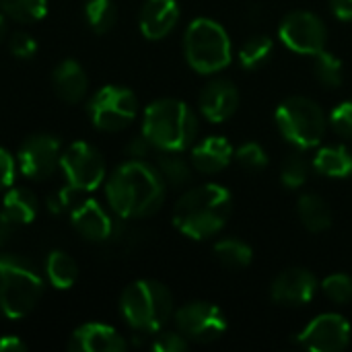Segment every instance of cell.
<instances>
[{"label": "cell", "mask_w": 352, "mask_h": 352, "mask_svg": "<svg viewBox=\"0 0 352 352\" xmlns=\"http://www.w3.org/2000/svg\"><path fill=\"white\" fill-rule=\"evenodd\" d=\"M274 52V43L268 35H254L245 39L239 47V62L245 70L262 68Z\"/></svg>", "instance_id": "83f0119b"}, {"label": "cell", "mask_w": 352, "mask_h": 352, "mask_svg": "<svg viewBox=\"0 0 352 352\" xmlns=\"http://www.w3.org/2000/svg\"><path fill=\"white\" fill-rule=\"evenodd\" d=\"M91 124L103 132L126 130L138 116V99L126 87H101L87 103Z\"/></svg>", "instance_id": "ba28073f"}, {"label": "cell", "mask_w": 352, "mask_h": 352, "mask_svg": "<svg viewBox=\"0 0 352 352\" xmlns=\"http://www.w3.org/2000/svg\"><path fill=\"white\" fill-rule=\"evenodd\" d=\"M233 157H235V151L227 138L208 136L192 148L190 161L196 171L214 175V173H221L223 169H227L229 163L233 161Z\"/></svg>", "instance_id": "d6986e66"}, {"label": "cell", "mask_w": 352, "mask_h": 352, "mask_svg": "<svg viewBox=\"0 0 352 352\" xmlns=\"http://www.w3.org/2000/svg\"><path fill=\"white\" fill-rule=\"evenodd\" d=\"M314 169L324 177H349L352 175V153L344 144L322 146L314 157Z\"/></svg>", "instance_id": "7402d4cb"}, {"label": "cell", "mask_w": 352, "mask_h": 352, "mask_svg": "<svg viewBox=\"0 0 352 352\" xmlns=\"http://www.w3.org/2000/svg\"><path fill=\"white\" fill-rule=\"evenodd\" d=\"M177 332L184 334L190 342L208 344L219 340L227 332V318L225 314L206 301H192L179 307L175 314Z\"/></svg>", "instance_id": "8fae6325"}, {"label": "cell", "mask_w": 352, "mask_h": 352, "mask_svg": "<svg viewBox=\"0 0 352 352\" xmlns=\"http://www.w3.org/2000/svg\"><path fill=\"white\" fill-rule=\"evenodd\" d=\"M297 342L314 352L344 351L351 344V324L340 314H322L297 334Z\"/></svg>", "instance_id": "4fadbf2b"}, {"label": "cell", "mask_w": 352, "mask_h": 352, "mask_svg": "<svg viewBox=\"0 0 352 352\" xmlns=\"http://www.w3.org/2000/svg\"><path fill=\"white\" fill-rule=\"evenodd\" d=\"M52 87L64 103H80L87 95L89 78L76 60H62L52 72Z\"/></svg>", "instance_id": "ffe728a7"}, {"label": "cell", "mask_w": 352, "mask_h": 352, "mask_svg": "<svg viewBox=\"0 0 352 352\" xmlns=\"http://www.w3.org/2000/svg\"><path fill=\"white\" fill-rule=\"evenodd\" d=\"M322 291L332 303L349 305L352 303V276L344 272L330 274L322 280Z\"/></svg>", "instance_id": "1f68e13d"}, {"label": "cell", "mask_w": 352, "mask_h": 352, "mask_svg": "<svg viewBox=\"0 0 352 352\" xmlns=\"http://www.w3.org/2000/svg\"><path fill=\"white\" fill-rule=\"evenodd\" d=\"M314 74L316 78L328 87V89H338L344 82V66L342 60L328 50H322L320 54L314 56Z\"/></svg>", "instance_id": "f1b7e54d"}, {"label": "cell", "mask_w": 352, "mask_h": 352, "mask_svg": "<svg viewBox=\"0 0 352 352\" xmlns=\"http://www.w3.org/2000/svg\"><path fill=\"white\" fill-rule=\"evenodd\" d=\"M274 120L283 138L299 151L318 146L328 128L324 109L314 99L303 95L287 97L276 107Z\"/></svg>", "instance_id": "52a82bcc"}, {"label": "cell", "mask_w": 352, "mask_h": 352, "mask_svg": "<svg viewBox=\"0 0 352 352\" xmlns=\"http://www.w3.org/2000/svg\"><path fill=\"white\" fill-rule=\"evenodd\" d=\"M188 64L200 74H214L231 64L233 47L227 29L214 19L200 16L190 23L184 35Z\"/></svg>", "instance_id": "8992f818"}, {"label": "cell", "mask_w": 352, "mask_h": 352, "mask_svg": "<svg viewBox=\"0 0 352 352\" xmlns=\"http://www.w3.org/2000/svg\"><path fill=\"white\" fill-rule=\"evenodd\" d=\"M37 198L33 192L25 190V188H10L4 198H2V208L0 212L16 227L29 225L35 221L37 217Z\"/></svg>", "instance_id": "44dd1931"}, {"label": "cell", "mask_w": 352, "mask_h": 352, "mask_svg": "<svg viewBox=\"0 0 352 352\" xmlns=\"http://www.w3.org/2000/svg\"><path fill=\"white\" fill-rule=\"evenodd\" d=\"M190 340L179 332H157L151 349L155 352H184L188 351Z\"/></svg>", "instance_id": "d590c367"}, {"label": "cell", "mask_w": 352, "mask_h": 352, "mask_svg": "<svg viewBox=\"0 0 352 352\" xmlns=\"http://www.w3.org/2000/svg\"><path fill=\"white\" fill-rule=\"evenodd\" d=\"M8 52L16 60H31L37 54V41L33 35H29L25 31H14L8 37Z\"/></svg>", "instance_id": "836d02e7"}, {"label": "cell", "mask_w": 352, "mask_h": 352, "mask_svg": "<svg viewBox=\"0 0 352 352\" xmlns=\"http://www.w3.org/2000/svg\"><path fill=\"white\" fill-rule=\"evenodd\" d=\"M301 225L309 233H324L332 227V212L326 200L318 194H303L297 204Z\"/></svg>", "instance_id": "603a6c76"}, {"label": "cell", "mask_w": 352, "mask_h": 352, "mask_svg": "<svg viewBox=\"0 0 352 352\" xmlns=\"http://www.w3.org/2000/svg\"><path fill=\"white\" fill-rule=\"evenodd\" d=\"M214 258L231 270H243L252 264L254 250L241 239L227 237L214 243Z\"/></svg>", "instance_id": "484cf974"}, {"label": "cell", "mask_w": 352, "mask_h": 352, "mask_svg": "<svg viewBox=\"0 0 352 352\" xmlns=\"http://www.w3.org/2000/svg\"><path fill=\"white\" fill-rule=\"evenodd\" d=\"M6 35H8V27H6V19H4V14H0V43L6 39Z\"/></svg>", "instance_id": "b9f144b4"}, {"label": "cell", "mask_w": 352, "mask_h": 352, "mask_svg": "<svg viewBox=\"0 0 352 352\" xmlns=\"http://www.w3.org/2000/svg\"><path fill=\"white\" fill-rule=\"evenodd\" d=\"M0 10L16 23H35L45 16L47 0H0Z\"/></svg>", "instance_id": "f546056e"}, {"label": "cell", "mask_w": 352, "mask_h": 352, "mask_svg": "<svg viewBox=\"0 0 352 352\" xmlns=\"http://www.w3.org/2000/svg\"><path fill=\"white\" fill-rule=\"evenodd\" d=\"M330 8L336 19L352 21V0H330Z\"/></svg>", "instance_id": "f35d334b"}, {"label": "cell", "mask_w": 352, "mask_h": 352, "mask_svg": "<svg viewBox=\"0 0 352 352\" xmlns=\"http://www.w3.org/2000/svg\"><path fill=\"white\" fill-rule=\"evenodd\" d=\"M60 169L68 186L78 192H93L105 182L103 155L89 142H72L62 153Z\"/></svg>", "instance_id": "9c48e42d"}, {"label": "cell", "mask_w": 352, "mask_h": 352, "mask_svg": "<svg viewBox=\"0 0 352 352\" xmlns=\"http://www.w3.org/2000/svg\"><path fill=\"white\" fill-rule=\"evenodd\" d=\"M16 231V225H12L2 212H0V248L10 239V235Z\"/></svg>", "instance_id": "60d3db41"}, {"label": "cell", "mask_w": 352, "mask_h": 352, "mask_svg": "<svg viewBox=\"0 0 352 352\" xmlns=\"http://www.w3.org/2000/svg\"><path fill=\"white\" fill-rule=\"evenodd\" d=\"M72 227L87 239L95 243L111 241L120 233V225L113 217L93 198H78V202L70 210Z\"/></svg>", "instance_id": "5bb4252c"}, {"label": "cell", "mask_w": 352, "mask_h": 352, "mask_svg": "<svg viewBox=\"0 0 352 352\" xmlns=\"http://www.w3.org/2000/svg\"><path fill=\"white\" fill-rule=\"evenodd\" d=\"M179 21V6L175 0H144L138 16L140 33L151 39L159 41L167 37Z\"/></svg>", "instance_id": "ac0fdd59"}, {"label": "cell", "mask_w": 352, "mask_h": 352, "mask_svg": "<svg viewBox=\"0 0 352 352\" xmlns=\"http://www.w3.org/2000/svg\"><path fill=\"white\" fill-rule=\"evenodd\" d=\"M85 19L93 33L103 35L113 29L118 21V6L113 0H87L85 2Z\"/></svg>", "instance_id": "4316f807"}, {"label": "cell", "mask_w": 352, "mask_h": 352, "mask_svg": "<svg viewBox=\"0 0 352 352\" xmlns=\"http://www.w3.org/2000/svg\"><path fill=\"white\" fill-rule=\"evenodd\" d=\"M142 134L157 151L184 153L198 136V116L179 99H157L144 109Z\"/></svg>", "instance_id": "3957f363"}, {"label": "cell", "mask_w": 352, "mask_h": 352, "mask_svg": "<svg viewBox=\"0 0 352 352\" xmlns=\"http://www.w3.org/2000/svg\"><path fill=\"white\" fill-rule=\"evenodd\" d=\"M126 349L128 342L120 332L99 322L78 326L68 340V351L72 352H122Z\"/></svg>", "instance_id": "e0dca14e"}, {"label": "cell", "mask_w": 352, "mask_h": 352, "mask_svg": "<svg viewBox=\"0 0 352 352\" xmlns=\"http://www.w3.org/2000/svg\"><path fill=\"white\" fill-rule=\"evenodd\" d=\"M233 196L219 184L196 186L177 200L173 208L175 229L196 241L214 237L229 221Z\"/></svg>", "instance_id": "7a4b0ae2"}, {"label": "cell", "mask_w": 352, "mask_h": 352, "mask_svg": "<svg viewBox=\"0 0 352 352\" xmlns=\"http://www.w3.org/2000/svg\"><path fill=\"white\" fill-rule=\"evenodd\" d=\"M14 182V159L12 155L0 146V190L10 188Z\"/></svg>", "instance_id": "8d00e7d4"}, {"label": "cell", "mask_w": 352, "mask_h": 352, "mask_svg": "<svg viewBox=\"0 0 352 352\" xmlns=\"http://www.w3.org/2000/svg\"><path fill=\"white\" fill-rule=\"evenodd\" d=\"M198 105H200V113L208 122L223 124L229 118H233V113L237 111V107H239V91H237L233 80L214 78L202 89Z\"/></svg>", "instance_id": "2e32d148"}, {"label": "cell", "mask_w": 352, "mask_h": 352, "mask_svg": "<svg viewBox=\"0 0 352 352\" xmlns=\"http://www.w3.org/2000/svg\"><path fill=\"white\" fill-rule=\"evenodd\" d=\"M27 344L16 336H2L0 338V352H25Z\"/></svg>", "instance_id": "ab89813d"}, {"label": "cell", "mask_w": 352, "mask_h": 352, "mask_svg": "<svg viewBox=\"0 0 352 352\" xmlns=\"http://www.w3.org/2000/svg\"><path fill=\"white\" fill-rule=\"evenodd\" d=\"M45 276H47V280H50V285L54 289L66 291L76 283L78 266L66 252L54 250L45 260Z\"/></svg>", "instance_id": "d4e9b609"}, {"label": "cell", "mask_w": 352, "mask_h": 352, "mask_svg": "<svg viewBox=\"0 0 352 352\" xmlns=\"http://www.w3.org/2000/svg\"><path fill=\"white\" fill-rule=\"evenodd\" d=\"M151 148H155L148 140H146V136L142 134V136H136V138H132L130 142H128V146H126V153L130 155V159H144L148 153H151Z\"/></svg>", "instance_id": "74e56055"}, {"label": "cell", "mask_w": 352, "mask_h": 352, "mask_svg": "<svg viewBox=\"0 0 352 352\" xmlns=\"http://www.w3.org/2000/svg\"><path fill=\"white\" fill-rule=\"evenodd\" d=\"M235 159L250 173H258L268 167V155H266L264 146L258 142H243L235 151Z\"/></svg>", "instance_id": "d6a6232c"}, {"label": "cell", "mask_w": 352, "mask_h": 352, "mask_svg": "<svg viewBox=\"0 0 352 352\" xmlns=\"http://www.w3.org/2000/svg\"><path fill=\"white\" fill-rule=\"evenodd\" d=\"M120 311L132 330L140 334H157L173 316V295L163 283L142 278L124 289Z\"/></svg>", "instance_id": "277c9868"}, {"label": "cell", "mask_w": 352, "mask_h": 352, "mask_svg": "<svg viewBox=\"0 0 352 352\" xmlns=\"http://www.w3.org/2000/svg\"><path fill=\"white\" fill-rule=\"evenodd\" d=\"M43 295V278L37 268L21 258L0 254V318L21 320L29 316Z\"/></svg>", "instance_id": "5b68a950"}, {"label": "cell", "mask_w": 352, "mask_h": 352, "mask_svg": "<svg viewBox=\"0 0 352 352\" xmlns=\"http://www.w3.org/2000/svg\"><path fill=\"white\" fill-rule=\"evenodd\" d=\"M278 37L293 52L303 56H316L326 50L328 29L318 14L309 10H293L280 21Z\"/></svg>", "instance_id": "30bf717a"}, {"label": "cell", "mask_w": 352, "mask_h": 352, "mask_svg": "<svg viewBox=\"0 0 352 352\" xmlns=\"http://www.w3.org/2000/svg\"><path fill=\"white\" fill-rule=\"evenodd\" d=\"M309 177V161L303 157V153H291L283 161L280 167V182L289 190L301 188Z\"/></svg>", "instance_id": "4dcf8cb0"}, {"label": "cell", "mask_w": 352, "mask_h": 352, "mask_svg": "<svg viewBox=\"0 0 352 352\" xmlns=\"http://www.w3.org/2000/svg\"><path fill=\"white\" fill-rule=\"evenodd\" d=\"M318 289L320 285L314 272L305 268H289L274 278L270 287V297L276 305L301 307L314 301Z\"/></svg>", "instance_id": "9a60e30c"}, {"label": "cell", "mask_w": 352, "mask_h": 352, "mask_svg": "<svg viewBox=\"0 0 352 352\" xmlns=\"http://www.w3.org/2000/svg\"><path fill=\"white\" fill-rule=\"evenodd\" d=\"M155 167L159 169V173L165 179V184L175 188V190L186 188L192 182V161L188 163L175 151H161V155L157 157V165Z\"/></svg>", "instance_id": "cb8c5ba5"}, {"label": "cell", "mask_w": 352, "mask_h": 352, "mask_svg": "<svg viewBox=\"0 0 352 352\" xmlns=\"http://www.w3.org/2000/svg\"><path fill=\"white\" fill-rule=\"evenodd\" d=\"M330 126L334 128L336 134L352 138V99L342 101L340 105H336L330 113Z\"/></svg>", "instance_id": "e575fe53"}, {"label": "cell", "mask_w": 352, "mask_h": 352, "mask_svg": "<svg viewBox=\"0 0 352 352\" xmlns=\"http://www.w3.org/2000/svg\"><path fill=\"white\" fill-rule=\"evenodd\" d=\"M60 161H62V144L52 134L29 136L16 153L19 171L33 182H43L52 177L60 167Z\"/></svg>", "instance_id": "7c38bea8"}, {"label": "cell", "mask_w": 352, "mask_h": 352, "mask_svg": "<svg viewBox=\"0 0 352 352\" xmlns=\"http://www.w3.org/2000/svg\"><path fill=\"white\" fill-rule=\"evenodd\" d=\"M167 184L159 169L144 159L122 163L105 182V198L120 219H144L165 202Z\"/></svg>", "instance_id": "6da1fadb"}]
</instances>
